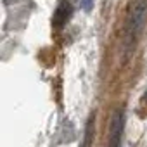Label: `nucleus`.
Listing matches in <instances>:
<instances>
[{"mask_svg":"<svg viewBox=\"0 0 147 147\" xmlns=\"http://www.w3.org/2000/svg\"><path fill=\"white\" fill-rule=\"evenodd\" d=\"M147 14V0H131L128 5V18H126V45L128 49L133 47L138 31L144 24Z\"/></svg>","mask_w":147,"mask_h":147,"instance_id":"obj_1","label":"nucleus"},{"mask_svg":"<svg viewBox=\"0 0 147 147\" xmlns=\"http://www.w3.org/2000/svg\"><path fill=\"white\" fill-rule=\"evenodd\" d=\"M123 130H125V111H123V109H118L116 114H114L113 119H111L109 144H107V147H121Z\"/></svg>","mask_w":147,"mask_h":147,"instance_id":"obj_2","label":"nucleus"},{"mask_svg":"<svg viewBox=\"0 0 147 147\" xmlns=\"http://www.w3.org/2000/svg\"><path fill=\"white\" fill-rule=\"evenodd\" d=\"M73 14V5H71V0H59L57 4V9L54 12V28L61 30L71 18Z\"/></svg>","mask_w":147,"mask_h":147,"instance_id":"obj_3","label":"nucleus"},{"mask_svg":"<svg viewBox=\"0 0 147 147\" xmlns=\"http://www.w3.org/2000/svg\"><path fill=\"white\" fill-rule=\"evenodd\" d=\"M94 135H95V114L92 113L88 116V121H87V126H85V133H83V140H82L80 147H92Z\"/></svg>","mask_w":147,"mask_h":147,"instance_id":"obj_4","label":"nucleus"},{"mask_svg":"<svg viewBox=\"0 0 147 147\" xmlns=\"http://www.w3.org/2000/svg\"><path fill=\"white\" fill-rule=\"evenodd\" d=\"M82 7L85 9V12H90L94 9V0H82Z\"/></svg>","mask_w":147,"mask_h":147,"instance_id":"obj_5","label":"nucleus"},{"mask_svg":"<svg viewBox=\"0 0 147 147\" xmlns=\"http://www.w3.org/2000/svg\"><path fill=\"white\" fill-rule=\"evenodd\" d=\"M145 100H147V94H145Z\"/></svg>","mask_w":147,"mask_h":147,"instance_id":"obj_6","label":"nucleus"}]
</instances>
